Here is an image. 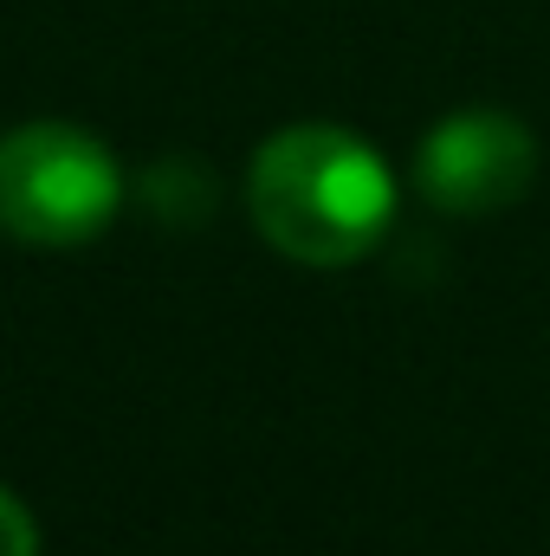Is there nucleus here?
<instances>
[{"instance_id": "f257e3e1", "label": "nucleus", "mask_w": 550, "mask_h": 556, "mask_svg": "<svg viewBox=\"0 0 550 556\" xmlns=\"http://www.w3.org/2000/svg\"><path fill=\"white\" fill-rule=\"evenodd\" d=\"M247 207L266 247L298 266H350L396 220L389 162L337 124H291L260 142L247 168Z\"/></svg>"}, {"instance_id": "f03ea898", "label": "nucleus", "mask_w": 550, "mask_h": 556, "mask_svg": "<svg viewBox=\"0 0 550 556\" xmlns=\"http://www.w3.org/2000/svg\"><path fill=\"white\" fill-rule=\"evenodd\" d=\"M124 207V168L78 124L39 117L0 137V233L20 247H85Z\"/></svg>"}, {"instance_id": "7ed1b4c3", "label": "nucleus", "mask_w": 550, "mask_h": 556, "mask_svg": "<svg viewBox=\"0 0 550 556\" xmlns=\"http://www.w3.org/2000/svg\"><path fill=\"white\" fill-rule=\"evenodd\" d=\"M538 175V142L532 130L512 117V111H453L440 117L421 155H414V181L421 194L453 214V220H479V214H499L512 207Z\"/></svg>"}, {"instance_id": "20e7f679", "label": "nucleus", "mask_w": 550, "mask_h": 556, "mask_svg": "<svg viewBox=\"0 0 550 556\" xmlns=\"http://www.w3.org/2000/svg\"><path fill=\"white\" fill-rule=\"evenodd\" d=\"M0 556H39V525L7 485H0Z\"/></svg>"}]
</instances>
